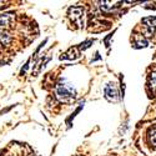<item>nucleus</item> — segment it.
I'll use <instances>...</instances> for the list:
<instances>
[{
	"label": "nucleus",
	"instance_id": "obj_1",
	"mask_svg": "<svg viewBox=\"0 0 156 156\" xmlns=\"http://www.w3.org/2000/svg\"><path fill=\"white\" fill-rule=\"evenodd\" d=\"M56 96L62 102H71L76 99V90L71 83L61 79L56 85Z\"/></svg>",
	"mask_w": 156,
	"mask_h": 156
},
{
	"label": "nucleus",
	"instance_id": "obj_2",
	"mask_svg": "<svg viewBox=\"0 0 156 156\" xmlns=\"http://www.w3.org/2000/svg\"><path fill=\"white\" fill-rule=\"evenodd\" d=\"M14 16L11 14H3L0 15V41L3 44H9L11 40L10 36V23Z\"/></svg>",
	"mask_w": 156,
	"mask_h": 156
},
{
	"label": "nucleus",
	"instance_id": "obj_3",
	"mask_svg": "<svg viewBox=\"0 0 156 156\" xmlns=\"http://www.w3.org/2000/svg\"><path fill=\"white\" fill-rule=\"evenodd\" d=\"M69 18L71 19V23L76 25V28L84 27V9L80 6H74L69 9Z\"/></svg>",
	"mask_w": 156,
	"mask_h": 156
},
{
	"label": "nucleus",
	"instance_id": "obj_4",
	"mask_svg": "<svg viewBox=\"0 0 156 156\" xmlns=\"http://www.w3.org/2000/svg\"><path fill=\"white\" fill-rule=\"evenodd\" d=\"M104 93H105V98L110 101H118L120 99L119 87L115 83H109L104 89Z\"/></svg>",
	"mask_w": 156,
	"mask_h": 156
},
{
	"label": "nucleus",
	"instance_id": "obj_5",
	"mask_svg": "<svg viewBox=\"0 0 156 156\" xmlns=\"http://www.w3.org/2000/svg\"><path fill=\"white\" fill-rule=\"evenodd\" d=\"M142 24H144L146 36H152L156 30V16L144 18L142 19Z\"/></svg>",
	"mask_w": 156,
	"mask_h": 156
},
{
	"label": "nucleus",
	"instance_id": "obj_6",
	"mask_svg": "<svg viewBox=\"0 0 156 156\" xmlns=\"http://www.w3.org/2000/svg\"><path fill=\"white\" fill-rule=\"evenodd\" d=\"M147 86L151 90L152 94H156V68L152 69V71L149 74L147 77Z\"/></svg>",
	"mask_w": 156,
	"mask_h": 156
},
{
	"label": "nucleus",
	"instance_id": "obj_7",
	"mask_svg": "<svg viewBox=\"0 0 156 156\" xmlns=\"http://www.w3.org/2000/svg\"><path fill=\"white\" fill-rule=\"evenodd\" d=\"M134 44L136 45V48H145V46H147V40L145 39L144 35L136 34L134 36Z\"/></svg>",
	"mask_w": 156,
	"mask_h": 156
},
{
	"label": "nucleus",
	"instance_id": "obj_8",
	"mask_svg": "<svg viewBox=\"0 0 156 156\" xmlns=\"http://www.w3.org/2000/svg\"><path fill=\"white\" fill-rule=\"evenodd\" d=\"M147 139H149V144L156 149V125L149 129L147 133Z\"/></svg>",
	"mask_w": 156,
	"mask_h": 156
}]
</instances>
